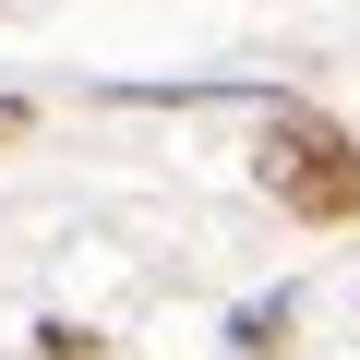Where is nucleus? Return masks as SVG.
<instances>
[{
  "mask_svg": "<svg viewBox=\"0 0 360 360\" xmlns=\"http://www.w3.org/2000/svg\"><path fill=\"white\" fill-rule=\"evenodd\" d=\"M264 193L288 217H360V144L324 120V108H276L264 132Z\"/></svg>",
  "mask_w": 360,
  "mask_h": 360,
  "instance_id": "1",
  "label": "nucleus"
}]
</instances>
